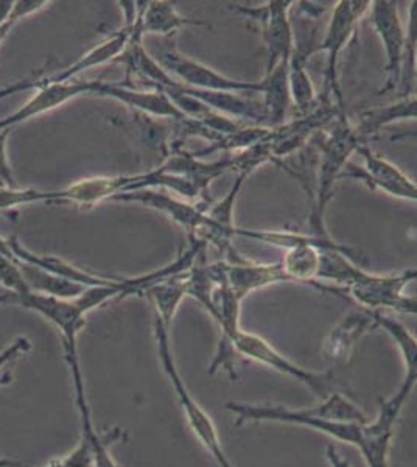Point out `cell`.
I'll return each instance as SVG.
<instances>
[{
  "instance_id": "cell-30",
  "label": "cell",
  "mask_w": 417,
  "mask_h": 467,
  "mask_svg": "<svg viewBox=\"0 0 417 467\" xmlns=\"http://www.w3.org/2000/svg\"><path fill=\"white\" fill-rule=\"evenodd\" d=\"M46 467H92V458H90L89 447L85 441H79L78 446L74 451L68 453L66 457L48 462Z\"/></svg>"
},
{
  "instance_id": "cell-33",
  "label": "cell",
  "mask_w": 417,
  "mask_h": 467,
  "mask_svg": "<svg viewBox=\"0 0 417 467\" xmlns=\"http://www.w3.org/2000/svg\"><path fill=\"white\" fill-rule=\"evenodd\" d=\"M326 458H328L330 467H352L348 460H344L339 455V451H337V447L333 446V444H328V447H326Z\"/></svg>"
},
{
  "instance_id": "cell-23",
  "label": "cell",
  "mask_w": 417,
  "mask_h": 467,
  "mask_svg": "<svg viewBox=\"0 0 417 467\" xmlns=\"http://www.w3.org/2000/svg\"><path fill=\"white\" fill-rule=\"evenodd\" d=\"M375 319H377V326L391 337L392 341L401 350V360L405 365V378L399 391L410 398V394L417 385V337L412 334V330L408 329L405 324L383 312H375Z\"/></svg>"
},
{
  "instance_id": "cell-25",
  "label": "cell",
  "mask_w": 417,
  "mask_h": 467,
  "mask_svg": "<svg viewBox=\"0 0 417 467\" xmlns=\"http://www.w3.org/2000/svg\"><path fill=\"white\" fill-rule=\"evenodd\" d=\"M19 266H21L22 276L26 279V285L35 293L61 297V299H75V297L81 296L89 288L77 284V282L50 275L47 271L36 268L30 264L19 262Z\"/></svg>"
},
{
  "instance_id": "cell-21",
  "label": "cell",
  "mask_w": 417,
  "mask_h": 467,
  "mask_svg": "<svg viewBox=\"0 0 417 467\" xmlns=\"http://www.w3.org/2000/svg\"><path fill=\"white\" fill-rule=\"evenodd\" d=\"M132 30H134V27H125L119 30V32L112 33V35L106 37L103 43L99 44L97 47L83 55L78 61L70 64L69 67H66L58 74L50 77L48 80L57 81V83L74 80L75 77H78L86 70L94 69V67L111 63V61H117L125 54L128 44L131 41Z\"/></svg>"
},
{
  "instance_id": "cell-24",
  "label": "cell",
  "mask_w": 417,
  "mask_h": 467,
  "mask_svg": "<svg viewBox=\"0 0 417 467\" xmlns=\"http://www.w3.org/2000/svg\"><path fill=\"white\" fill-rule=\"evenodd\" d=\"M401 120H417L416 94L403 97L388 107L372 108V109L360 112L359 122L354 127L360 139L365 142L366 139L372 138L383 128Z\"/></svg>"
},
{
  "instance_id": "cell-18",
  "label": "cell",
  "mask_w": 417,
  "mask_h": 467,
  "mask_svg": "<svg viewBox=\"0 0 417 467\" xmlns=\"http://www.w3.org/2000/svg\"><path fill=\"white\" fill-rule=\"evenodd\" d=\"M134 175L94 176L70 184L63 191L50 192V202H74L78 206H96L105 200H112L131 184Z\"/></svg>"
},
{
  "instance_id": "cell-26",
  "label": "cell",
  "mask_w": 417,
  "mask_h": 467,
  "mask_svg": "<svg viewBox=\"0 0 417 467\" xmlns=\"http://www.w3.org/2000/svg\"><path fill=\"white\" fill-rule=\"evenodd\" d=\"M184 276L185 273L180 276L170 277L167 281L154 284L153 287L148 288L145 292L156 306V318L169 329L181 303L187 297Z\"/></svg>"
},
{
  "instance_id": "cell-29",
  "label": "cell",
  "mask_w": 417,
  "mask_h": 467,
  "mask_svg": "<svg viewBox=\"0 0 417 467\" xmlns=\"http://www.w3.org/2000/svg\"><path fill=\"white\" fill-rule=\"evenodd\" d=\"M30 349H32L30 340L26 337H19L8 348L0 352V380L6 383L10 382V374L2 371L5 369L6 365H10L11 361L16 360L21 356H26V352H30Z\"/></svg>"
},
{
  "instance_id": "cell-16",
  "label": "cell",
  "mask_w": 417,
  "mask_h": 467,
  "mask_svg": "<svg viewBox=\"0 0 417 467\" xmlns=\"http://www.w3.org/2000/svg\"><path fill=\"white\" fill-rule=\"evenodd\" d=\"M94 94L114 99V100L120 101L128 108H132L143 116L151 117V119H170L174 122L189 119L174 107L173 101L170 100L164 90H138L128 88V86L117 85V83L96 81Z\"/></svg>"
},
{
  "instance_id": "cell-19",
  "label": "cell",
  "mask_w": 417,
  "mask_h": 467,
  "mask_svg": "<svg viewBox=\"0 0 417 467\" xmlns=\"http://www.w3.org/2000/svg\"><path fill=\"white\" fill-rule=\"evenodd\" d=\"M290 61H284L270 72H265L259 81V97L264 105L265 127L277 128L286 123L291 96L288 85Z\"/></svg>"
},
{
  "instance_id": "cell-6",
  "label": "cell",
  "mask_w": 417,
  "mask_h": 467,
  "mask_svg": "<svg viewBox=\"0 0 417 467\" xmlns=\"http://www.w3.org/2000/svg\"><path fill=\"white\" fill-rule=\"evenodd\" d=\"M295 2L270 0L264 5H231V10L257 24L266 47V69L270 72L284 61H290L295 52L296 36L290 13Z\"/></svg>"
},
{
  "instance_id": "cell-11",
  "label": "cell",
  "mask_w": 417,
  "mask_h": 467,
  "mask_svg": "<svg viewBox=\"0 0 417 467\" xmlns=\"http://www.w3.org/2000/svg\"><path fill=\"white\" fill-rule=\"evenodd\" d=\"M30 86H36V94L26 101L21 109H17L16 112H13L11 116L5 117V119H2L0 120V130H11L19 123L30 120L33 117L41 116V114L63 107L68 101L74 100V99L83 96V94H94L96 81L70 80L57 83V81H50L46 78L41 83H33ZM26 88H28V86H26ZM26 88H22V89H26Z\"/></svg>"
},
{
  "instance_id": "cell-32",
  "label": "cell",
  "mask_w": 417,
  "mask_h": 467,
  "mask_svg": "<svg viewBox=\"0 0 417 467\" xmlns=\"http://www.w3.org/2000/svg\"><path fill=\"white\" fill-rule=\"evenodd\" d=\"M388 310L390 312H396V314L417 317V297L410 296L407 293H403L401 296L397 297V299H394L390 304Z\"/></svg>"
},
{
  "instance_id": "cell-15",
  "label": "cell",
  "mask_w": 417,
  "mask_h": 467,
  "mask_svg": "<svg viewBox=\"0 0 417 467\" xmlns=\"http://www.w3.org/2000/svg\"><path fill=\"white\" fill-rule=\"evenodd\" d=\"M377 327L374 310L365 307L352 310L328 332L322 343V354L333 363H348L360 340Z\"/></svg>"
},
{
  "instance_id": "cell-9",
  "label": "cell",
  "mask_w": 417,
  "mask_h": 467,
  "mask_svg": "<svg viewBox=\"0 0 417 467\" xmlns=\"http://www.w3.org/2000/svg\"><path fill=\"white\" fill-rule=\"evenodd\" d=\"M357 154L363 160V169L349 164L341 178H355L363 181L368 186L385 192L390 197L403 202H417V182L396 164L374 153L368 145H360Z\"/></svg>"
},
{
  "instance_id": "cell-10",
  "label": "cell",
  "mask_w": 417,
  "mask_h": 467,
  "mask_svg": "<svg viewBox=\"0 0 417 467\" xmlns=\"http://www.w3.org/2000/svg\"><path fill=\"white\" fill-rule=\"evenodd\" d=\"M407 400L405 394L396 391L391 398L381 402L377 418L363 425V440L359 451L368 467H390V449L394 429Z\"/></svg>"
},
{
  "instance_id": "cell-27",
  "label": "cell",
  "mask_w": 417,
  "mask_h": 467,
  "mask_svg": "<svg viewBox=\"0 0 417 467\" xmlns=\"http://www.w3.org/2000/svg\"><path fill=\"white\" fill-rule=\"evenodd\" d=\"M288 85H290L291 101L295 103L302 116L313 111L319 105L317 89L313 86L310 75L307 72V58L297 54L296 50L290 59Z\"/></svg>"
},
{
  "instance_id": "cell-35",
  "label": "cell",
  "mask_w": 417,
  "mask_h": 467,
  "mask_svg": "<svg viewBox=\"0 0 417 467\" xmlns=\"http://www.w3.org/2000/svg\"><path fill=\"white\" fill-rule=\"evenodd\" d=\"M0 467H26L24 462L10 460V458L0 457Z\"/></svg>"
},
{
  "instance_id": "cell-31",
  "label": "cell",
  "mask_w": 417,
  "mask_h": 467,
  "mask_svg": "<svg viewBox=\"0 0 417 467\" xmlns=\"http://www.w3.org/2000/svg\"><path fill=\"white\" fill-rule=\"evenodd\" d=\"M10 134V130H0V182L2 186L17 187L11 173L8 158H6V138Z\"/></svg>"
},
{
  "instance_id": "cell-2",
  "label": "cell",
  "mask_w": 417,
  "mask_h": 467,
  "mask_svg": "<svg viewBox=\"0 0 417 467\" xmlns=\"http://www.w3.org/2000/svg\"><path fill=\"white\" fill-rule=\"evenodd\" d=\"M366 144L360 139L355 127L349 122L348 114L341 112L332 130L322 136L318 144L317 191L313 193L310 224L312 234L328 237L324 226V213L333 197L335 182L341 180L349 160L357 153L360 145Z\"/></svg>"
},
{
  "instance_id": "cell-8",
  "label": "cell",
  "mask_w": 417,
  "mask_h": 467,
  "mask_svg": "<svg viewBox=\"0 0 417 467\" xmlns=\"http://www.w3.org/2000/svg\"><path fill=\"white\" fill-rule=\"evenodd\" d=\"M370 24L377 36L381 37L385 50V83L379 94H388L399 88L403 70V52H405V28L399 13V2L394 0H374L370 4Z\"/></svg>"
},
{
  "instance_id": "cell-36",
  "label": "cell",
  "mask_w": 417,
  "mask_h": 467,
  "mask_svg": "<svg viewBox=\"0 0 417 467\" xmlns=\"http://www.w3.org/2000/svg\"><path fill=\"white\" fill-rule=\"evenodd\" d=\"M16 26V22H8L6 26H4V27L0 28V44H2V41L5 39L8 35H10L11 30H13V27Z\"/></svg>"
},
{
  "instance_id": "cell-22",
  "label": "cell",
  "mask_w": 417,
  "mask_h": 467,
  "mask_svg": "<svg viewBox=\"0 0 417 467\" xmlns=\"http://www.w3.org/2000/svg\"><path fill=\"white\" fill-rule=\"evenodd\" d=\"M139 30L143 35H164L169 36L172 33L178 32L187 26H203L211 27L207 22L201 19H192L181 15L176 10L173 2L169 0H154V2H141V13H139Z\"/></svg>"
},
{
  "instance_id": "cell-38",
  "label": "cell",
  "mask_w": 417,
  "mask_h": 467,
  "mask_svg": "<svg viewBox=\"0 0 417 467\" xmlns=\"http://www.w3.org/2000/svg\"><path fill=\"white\" fill-rule=\"evenodd\" d=\"M414 94L417 96V50H416V72H414Z\"/></svg>"
},
{
  "instance_id": "cell-7",
  "label": "cell",
  "mask_w": 417,
  "mask_h": 467,
  "mask_svg": "<svg viewBox=\"0 0 417 467\" xmlns=\"http://www.w3.org/2000/svg\"><path fill=\"white\" fill-rule=\"evenodd\" d=\"M167 74L182 85L195 89L215 90V92H234V94H255L259 96V81H245L229 78L217 70L207 67L206 64L187 58L178 52V48L167 47L153 57Z\"/></svg>"
},
{
  "instance_id": "cell-5",
  "label": "cell",
  "mask_w": 417,
  "mask_h": 467,
  "mask_svg": "<svg viewBox=\"0 0 417 467\" xmlns=\"http://www.w3.org/2000/svg\"><path fill=\"white\" fill-rule=\"evenodd\" d=\"M220 343L233 345L237 356L244 357L246 360L255 361L259 365L271 368L280 374H286L288 378L295 379L304 387L308 388L321 400L328 398V394L333 393L332 385L335 374L332 371L313 372L296 365L286 356H282L270 341L265 340L260 335L251 334L240 327L226 340L222 338Z\"/></svg>"
},
{
  "instance_id": "cell-34",
  "label": "cell",
  "mask_w": 417,
  "mask_h": 467,
  "mask_svg": "<svg viewBox=\"0 0 417 467\" xmlns=\"http://www.w3.org/2000/svg\"><path fill=\"white\" fill-rule=\"evenodd\" d=\"M13 8H15V2H11V0L2 2V0H0V28L6 26L8 22H11V13H13Z\"/></svg>"
},
{
  "instance_id": "cell-14",
  "label": "cell",
  "mask_w": 417,
  "mask_h": 467,
  "mask_svg": "<svg viewBox=\"0 0 417 467\" xmlns=\"http://www.w3.org/2000/svg\"><path fill=\"white\" fill-rule=\"evenodd\" d=\"M116 202H141L143 206L150 207L153 211L164 213L174 223L181 224L187 233L193 237L203 224L206 223V213L209 206L203 202H184L178 198L172 197L169 193L156 191V189H142V191L127 192V193H119L117 197L112 198Z\"/></svg>"
},
{
  "instance_id": "cell-20",
  "label": "cell",
  "mask_w": 417,
  "mask_h": 467,
  "mask_svg": "<svg viewBox=\"0 0 417 467\" xmlns=\"http://www.w3.org/2000/svg\"><path fill=\"white\" fill-rule=\"evenodd\" d=\"M8 246H10L11 253L15 255V259L24 264H30V265L41 268V270L47 271L50 275L55 276L63 277L68 281L77 282L85 287H100V285H109L116 279L112 277H101L92 275L89 271L81 270L77 266L70 265L69 262L63 261L55 255L35 254L30 250H26V246L19 244L16 237L8 239Z\"/></svg>"
},
{
  "instance_id": "cell-28",
  "label": "cell",
  "mask_w": 417,
  "mask_h": 467,
  "mask_svg": "<svg viewBox=\"0 0 417 467\" xmlns=\"http://www.w3.org/2000/svg\"><path fill=\"white\" fill-rule=\"evenodd\" d=\"M417 50V0L408 6V24L405 28V52H403V70L401 83L403 97L410 96L414 89V72H416Z\"/></svg>"
},
{
  "instance_id": "cell-4",
  "label": "cell",
  "mask_w": 417,
  "mask_h": 467,
  "mask_svg": "<svg viewBox=\"0 0 417 467\" xmlns=\"http://www.w3.org/2000/svg\"><path fill=\"white\" fill-rule=\"evenodd\" d=\"M370 4L368 0H341L332 6V16L328 19V27L324 32L321 43L318 44L317 52L328 55L326 61V97L332 100L339 111H346L343 94L339 89V57L352 41L357 33L359 24L363 17L370 15Z\"/></svg>"
},
{
  "instance_id": "cell-37",
  "label": "cell",
  "mask_w": 417,
  "mask_h": 467,
  "mask_svg": "<svg viewBox=\"0 0 417 467\" xmlns=\"http://www.w3.org/2000/svg\"><path fill=\"white\" fill-rule=\"evenodd\" d=\"M401 139H417V131H405V133L391 136V140H401Z\"/></svg>"
},
{
  "instance_id": "cell-17",
  "label": "cell",
  "mask_w": 417,
  "mask_h": 467,
  "mask_svg": "<svg viewBox=\"0 0 417 467\" xmlns=\"http://www.w3.org/2000/svg\"><path fill=\"white\" fill-rule=\"evenodd\" d=\"M226 279L227 285L237 296L238 301H244L248 295L262 288L276 285L280 282H290L280 262L257 264L246 261L240 255L233 261L226 262Z\"/></svg>"
},
{
  "instance_id": "cell-12",
  "label": "cell",
  "mask_w": 417,
  "mask_h": 467,
  "mask_svg": "<svg viewBox=\"0 0 417 467\" xmlns=\"http://www.w3.org/2000/svg\"><path fill=\"white\" fill-rule=\"evenodd\" d=\"M416 281L417 266L397 275H374L370 271L361 270L352 282V285L348 288V295L354 297L361 307L381 312L388 310L390 304L401 296L408 285Z\"/></svg>"
},
{
  "instance_id": "cell-13",
  "label": "cell",
  "mask_w": 417,
  "mask_h": 467,
  "mask_svg": "<svg viewBox=\"0 0 417 467\" xmlns=\"http://www.w3.org/2000/svg\"><path fill=\"white\" fill-rule=\"evenodd\" d=\"M64 357L69 365L72 380H74L75 402H77L79 424H81V440L85 441L89 447L92 467H119L112 458L109 444H111V441L117 440L120 436V431L112 438L97 433L92 418H90L88 398H86L85 379H83L81 365H79L78 348L64 349Z\"/></svg>"
},
{
  "instance_id": "cell-3",
  "label": "cell",
  "mask_w": 417,
  "mask_h": 467,
  "mask_svg": "<svg viewBox=\"0 0 417 467\" xmlns=\"http://www.w3.org/2000/svg\"><path fill=\"white\" fill-rule=\"evenodd\" d=\"M169 330V327H165L164 324L156 318L154 335H156V343H158L159 358H161L170 383L173 385L181 409L184 410L187 424L195 433L196 438L200 440L201 444L209 451V455L215 460L218 467H234L233 462H229V458L223 451L222 440L218 436L217 427L214 424V420L204 410L201 409V405L193 399L191 391L187 389L184 380L181 378L173 354H172Z\"/></svg>"
},
{
  "instance_id": "cell-1",
  "label": "cell",
  "mask_w": 417,
  "mask_h": 467,
  "mask_svg": "<svg viewBox=\"0 0 417 467\" xmlns=\"http://www.w3.org/2000/svg\"><path fill=\"white\" fill-rule=\"evenodd\" d=\"M226 410L235 414V425L248 422L299 425L357 449L363 440V425L370 422L368 414L339 391L328 394L317 407L310 409L293 410L282 405L227 402Z\"/></svg>"
}]
</instances>
